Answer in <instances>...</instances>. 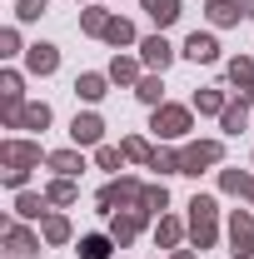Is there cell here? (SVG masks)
Instances as JSON below:
<instances>
[{"mask_svg":"<svg viewBox=\"0 0 254 259\" xmlns=\"http://www.w3.org/2000/svg\"><path fill=\"white\" fill-rule=\"evenodd\" d=\"M190 234H194L199 249L215 239V199H209V194H194V204H190Z\"/></svg>","mask_w":254,"mask_h":259,"instance_id":"1","label":"cell"},{"mask_svg":"<svg viewBox=\"0 0 254 259\" xmlns=\"http://www.w3.org/2000/svg\"><path fill=\"white\" fill-rule=\"evenodd\" d=\"M185 130H190V110H180V105H159V110H155V135L180 140Z\"/></svg>","mask_w":254,"mask_h":259,"instance_id":"2","label":"cell"},{"mask_svg":"<svg viewBox=\"0 0 254 259\" xmlns=\"http://www.w3.org/2000/svg\"><path fill=\"white\" fill-rule=\"evenodd\" d=\"M229 239H234V259L254 254V220L249 214H234V220H229Z\"/></svg>","mask_w":254,"mask_h":259,"instance_id":"3","label":"cell"},{"mask_svg":"<svg viewBox=\"0 0 254 259\" xmlns=\"http://www.w3.org/2000/svg\"><path fill=\"white\" fill-rule=\"evenodd\" d=\"M199 164H220V145H215V140L190 145V150H185V169H180V175H199Z\"/></svg>","mask_w":254,"mask_h":259,"instance_id":"4","label":"cell"},{"mask_svg":"<svg viewBox=\"0 0 254 259\" xmlns=\"http://www.w3.org/2000/svg\"><path fill=\"white\" fill-rule=\"evenodd\" d=\"M185 55H190L194 65H215V60H220V45H215V35H199V30H194L190 45H185Z\"/></svg>","mask_w":254,"mask_h":259,"instance_id":"5","label":"cell"},{"mask_svg":"<svg viewBox=\"0 0 254 259\" xmlns=\"http://www.w3.org/2000/svg\"><path fill=\"white\" fill-rule=\"evenodd\" d=\"M120 199H140V204H145V190H140L135 180H115V185H105V190H100V204H105V209H110V204H120Z\"/></svg>","mask_w":254,"mask_h":259,"instance_id":"6","label":"cell"},{"mask_svg":"<svg viewBox=\"0 0 254 259\" xmlns=\"http://www.w3.org/2000/svg\"><path fill=\"white\" fill-rule=\"evenodd\" d=\"M100 115H75V125H70V135H75V145H95L100 140Z\"/></svg>","mask_w":254,"mask_h":259,"instance_id":"7","label":"cell"},{"mask_svg":"<svg viewBox=\"0 0 254 259\" xmlns=\"http://www.w3.org/2000/svg\"><path fill=\"white\" fill-rule=\"evenodd\" d=\"M145 15L155 25H170V20H180V0H145Z\"/></svg>","mask_w":254,"mask_h":259,"instance_id":"8","label":"cell"},{"mask_svg":"<svg viewBox=\"0 0 254 259\" xmlns=\"http://www.w3.org/2000/svg\"><path fill=\"white\" fill-rule=\"evenodd\" d=\"M55 65H60L55 45H30V70H35V75H50Z\"/></svg>","mask_w":254,"mask_h":259,"instance_id":"9","label":"cell"},{"mask_svg":"<svg viewBox=\"0 0 254 259\" xmlns=\"http://www.w3.org/2000/svg\"><path fill=\"white\" fill-rule=\"evenodd\" d=\"M115 249V239H105V234H85L80 239V259H110Z\"/></svg>","mask_w":254,"mask_h":259,"instance_id":"10","label":"cell"},{"mask_svg":"<svg viewBox=\"0 0 254 259\" xmlns=\"http://www.w3.org/2000/svg\"><path fill=\"white\" fill-rule=\"evenodd\" d=\"M244 15V5H234V0H209V20L215 25H234Z\"/></svg>","mask_w":254,"mask_h":259,"instance_id":"11","label":"cell"},{"mask_svg":"<svg viewBox=\"0 0 254 259\" xmlns=\"http://www.w3.org/2000/svg\"><path fill=\"white\" fill-rule=\"evenodd\" d=\"M229 80L244 90V100H254V65L249 60H234V65H229Z\"/></svg>","mask_w":254,"mask_h":259,"instance_id":"12","label":"cell"},{"mask_svg":"<svg viewBox=\"0 0 254 259\" xmlns=\"http://www.w3.org/2000/svg\"><path fill=\"white\" fill-rule=\"evenodd\" d=\"M140 50H145V60H150V65H159V70L170 65V45H164V35H150Z\"/></svg>","mask_w":254,"mask_h":259,"instance_id":"13","label":"cell"},{"mask_svg":"<svg viewBox=\"0 0 254 259\" xmlns=\"http://www.w3.org/2000/svg\"><path fill=\"white\" fill-rule=\"evenodd\" d=\"M220 185H224L229 194H249V199H254V180H249V175H239V169H224Z\"/></svg>","mask_w":254,"mask_h":259,"instance_id":"14","label":"cell"},{"mask_svg":"<svg viewBox=\"0 0 254 259\" xmlns=\"http://www.w3.org/2000/svg\"><path fill=\"white\" fill-rule=\"evenodd\" d=\"M50 164H55V169H60L65 180H70V175H80V169H85V160H80V155H75V150H55V155H50Z\"/></svg>","mask_w":254,"mask_h":259,"instance_id":"15","label":"cell"},{"mask_svg":"<svg viewBox=\"0 0 254 259\" xmlns=\"http://www.w3.org/2000/svg\"><path fill=\"white\" fill-rule=\"evenodd\" d=\"M75 90H80L85 100H100V95H105V75H80V80H75Z\"/></svg>","mask_w":254,"mask_h":259,"instance_id":"16","label":"cell"},{"mask_svg":"<svg viewBox=\"0 0 254 259\" xmlns=\"http://www.w3.org/2000/svg\"><path fill=\"white\" fill-rule=\"evenodd\" d=\"M105 40H110V45H130V40H135L130 20H110V25H105Z\"/></svg>","mask_w":254,"mask_h":259,"instance_id":"17","label":"cell"},{"mask_svg":"<svg viewBox=\"0 0 254 259\" xmlns=\"http://www.w3.org/2000/svg\"><path fill=\"white\" fill-rule=\"evenodd\" d=\"M244 120H249V110H244V100L224 110V130H229V135H239V130H244Z\"/></svg>","mask_w":254,"mask_h":259,"instance_id":"18","label":"cell"},{"mask_svg":"<svg viewBox=\"0 0 254 259\" xmlns=\"http://www.w3.org/2000/svg\"><path fill=\"white\" fill-rule=\"evenodd\" d=\"M45 239H50V244H60V239H70V225H65L60 214H50V220H45Z\"/></svg>","mask_w":254,"mask_h":259,"instance_id":"19","label":"cell"},{"mask_svg":"<svg viewBox=\"0 0 254 259\" xmlns=\"http://www.w3.org/2000/svg\"><path fill=\"white\" fill-rule=\"evenodd\" d=\"M20 120H25V125H35V130H45V125H50V110H45V105H30Z\"/></svg>","mask_w":254,"mask_h":259,"instance_id":"20","label":"cell"},{"mask_svg":"<svg viewBox=\"0 0 254 259\" xmlns=\"http://www.w3.org/2000/svg\"><path fill=\"white\" fill-rule=\"evenodd\" d=\"M110 80L130 85V80H135V60H115V65H110Z\"/></svg>","mask_w":254,"mask_h":259,"instance_id":"21","label":"cell"},{"mask_svg":"<svg viewBox=\"0 0 254 259\" xmlns=\"http://www.w3.org/2000/svg\"><path fill=\"white\" fill-rule=\"evenodd\" d=\"M135 95L145 100V105H159V80H155V75H150V80H140V90H135Z\"/></svg>","mask_w":254,"mask_h":259,"instance_id":"22","label":"cell"},{"mask_svg":"<svg viewBox=\"0 0 254 259\" xmlns=\"http://www.w3.org/2000/svg\"><path fill=\"white\" fill-rule=\"evenodd\" d=\"M15 209H20L25 220H35V214L45 209V199H35V194H20V204H15Z\"/></svg>","mask_w":254,"mask_h":259,"instance_id":"23","label":"cell"},{"mask_svg":"<svg viewBox=\"0 0 254 259\" xmlns=\"http://www.w3.org/2000/svg\"><path fill=\"white\" fill-rule=\"evenodd\" d=\"M194 105H199V110H224V95H220V90H199Z\"/></svg>","mask_w":254,"mask_h":259,"instance_id":"24","label":"cell"},{"mask_svg":"<svg viewBox=\"0 0 254 259\" xmlns=\"http://www.w3.org/2000/svg\"><path fill=\"white\" fill-rule=\"evenodd\" d=\"M50 199H55V204H70V199H75V185H70V180L50 185Z\"/></svg>","mask_w":254,"mask_h":259,"instance_id":"25","label":"cell"},{"mask_svg":"<svg viewBox=\"0 0 254 259\" xmlns=\"http://www.w3.org/2000/svg\"><path fill=\"white\" fill-rule=\"evenodd\" d=\"M125 155H130V160H155V155H150V145H145V140H125Z\"/></svg>","mask_w":254,"mask_h":259,"instance_id":"26","label":"cell"},{"mask_svg":"<svg viewBox=\"0 0 254 259\" xmlns=\"http://www.w3.org/2000/svg\"><path fill=\"white\" fill-rule=\"evenodd\" d=\"M180 239V220H159V244H175Z\"/></svg>","mask_w":254,"mask_h":259,"instance_id":"27","label":"cell"},{"mask_svg":"<svg viewBox=\"0 0 254 259\" xmlns=\"http://www.w3.org/2000/svg\"><path fill=\"white\" fill-rule=\"evenodd\" d=\"M105 25H110V20H105V10H85V30L105 35Z\"/></svg>","mask_w":254,"mask_h":259,"instance_id":"28","label":"cell"},{"mask_svg":"<svg viewBox=\"0 0 254 259\" xmlns=\"http://www.w3.org/2000/svg\"><path fill=\"white\" fill-rule=\"evenodd\" d=\"M0 90H5L10 105H15V100H20V80H15V75H5V80H0Z\"/></svg>","mask_w":254,"mask_h":259,"instance_id":"29","label":"cell"},{"mask_svg":"<svg viewBox=\"0 0 254 259\" xmlns=\"http://www.w3.org/2000/svg\"><path fill=\"white\" fill-rule=\"evenodd\" d=\"M40 10H45V0H20V20H35Z\"/></svg>","mask_w":254,"mask_h":259,"instance_id":"30","label":"cell"},{"mask_svg":"<svg viewBox=\"0 0 254 259\" xmlns=\"http://www.w3.org/2000/svg\"><path fill=\"white\" fill-rule=\"evenodd\" d=\"M100 164L105 169H120V150H100Z\"/></svg>","mask_w":254,"mask_h":259,"instance_id":"31","label":"cell"},{"mask_svg":"<svg viewBox=\"0 0 254 259\" xmlns=\"http://www.w3.org/2000/svg\"><path fill=\"white\" fill-rule=\"evenodd\" d=\"M244 15H254V0H244Z\"/></svg>","mask_w":254,"mask_h":259,"instance_id":"32","label":"cell"}]
</instances>
